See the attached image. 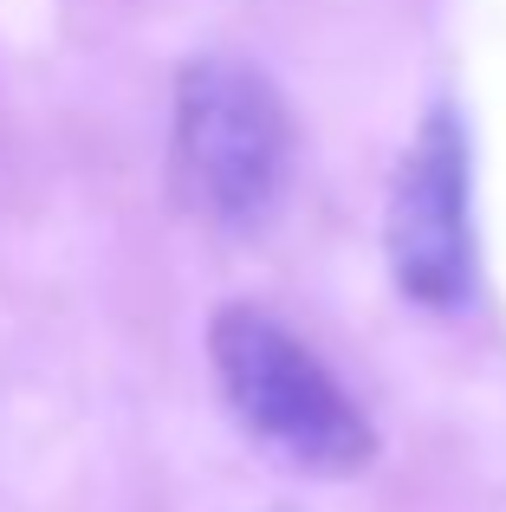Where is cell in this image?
Masks as SVG:
<instances>
[{"mask_svg": "<svg viewBox=\"0 0 506 512\" xmlns=\"http://www.w3.org/2000/svg\"><path fill=\"white\" fill-rule=\"evenodd\" d=\"M208 370L234 422L299 474L351 480L377 461V428L364 402L266 305H221L208 318Z\"/></svg>", "mask_w": 506, "mask_h": 512, "instance_id": "2", "label": "cell"}, {"mask_svg": "<svg viewBox=\"0 0 506 512\" xmlns=\"http://www.w3.org/2000/svg\"><path fill=\"white\" fill-rule=\"evenodd\" d=\"M169 169L182 201L221 234H253L273 221L299 169L286 91L241 52L189 59L169 111Z\"/></svg>", "mask_w": 506, "mask_h": 512, "instance_id": "1", "label": "cell"}, {"mask_svg": "<svg viewBox=\"0 0 506 512\" xmlns=\"http://www.w3.org/2000/svg\"><path fill=\"white\" fill-rule=\"evenodd\" d=\"M383 253L390 279L422 312H461L474 299V156L468 124L448 104H435L416 124L403 163L390 182V214H383Z\"/></svg>", "mask_w": 506, "mask_h": 512, "instance_id": "3", "label": "cell"}]
</instances>
